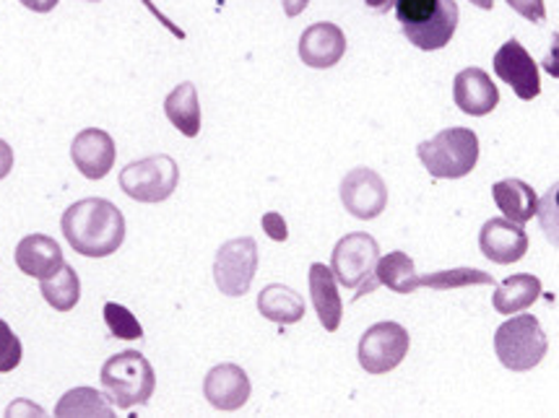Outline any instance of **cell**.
Returning a JSON list of instances; mask_svg holds the SVG:
<instances>
[{"mask_svg":"<svg viewBox=\"0 0 559 418\" xmlns=\"http://www.w3.org/2000/svg\"><path fill=\"white\" fill-rule=\"evenodd\" d=\"M39 291H43V299L52 307V310L71 312L81 299V280L76 276V271L68 263H63L50 278L39 280Z\"/></svg>","mask_w":559,"mask_h":418,"instance_id":"603a6c76","label":"cell"},{"mask_svg":"<svg viewBox=\"0 0 559 418\" xmlns=\"http://www.w3.org/2000/svg\"><path fill=\"white\" fill-rule=\"evenodd\" d=\"M367 5H370V9H374L378 13H388L395 5V0H365Z\"/></svg>","mask_w":559,"mask_h":418,"instance_id":"836d02e7","label":"cell"},{"mask_svg":"<svg viewBox=\"0 0 559 418\" xmlns=\"http://www.w3.org/2000/svg\"><path fill=\"white\" fill-rule=\"evenodd\" d=\"M393 9L404 37L425 52L442 50L461 22L455 0H395Z\"/></svg>","mask_w":559,"mask_h":418,"instance_id":"7a4b0ae2","label":"cell"},{"mask_svg":"<svg viewBox=\"0 0 559 418\" xmlns=\"http://www.w3.org/2000/svg\"><path fill=\"white\" fill-rule=\"evenodd\" d=\"M105 325L110 331L112 338L118 341H139L143 338L141 322L135 320V314L128 307L118 304V301H107L105 304Z\"/></svg>","mask_w":559,"mask_h":418,"instance_id":"4316f807","label":"cell"},{"mask_svg":"<svg viewBox=\"0 0 559 418\" xmlns=\"http://www.w3.org/2000/svg\"><path fill=\"white\" fill-rule=\"evenodd\" d=\"M542 297V278L534 273H518V276L504 278L492 294V307L500 314H515L528 310L534 301Z\"/></svg>","mask_w":559,"mask_h":418,"instance_id":"44dd1931","label":"cell"},{"mask_svg":"<svg viewBox=\"0 0 559 418\" xmlns=\"http://www.w3.org/2000/svg\"><path fill=\"white\" fill-rule=\"evenodd\" d=\"M341 203L359 222H372L385 211L388 188L374 169L354 167L349 175L341 180Z\"/></svg>","mask_w":559,"mask_h":418,"instance_id":"30bf717a","label":"cell"},{"mask_svg":"<svg viewBox=\"0 0 559 418\" xmlns=\"http://www.w3.org/2000/svg\"><path fill=\"white\" fill-rule=\"evenodd\" d=\"M24 346L22 338L11 331V325L5 320H0V374H9L22 365Z\"/></svg>","mask_w":559,"mask_h":418,"instance_id":"83f0119b","label":"cell"},{"mask_svg":"<svg viewBox=\"0 0 559 418\" xmlns=\"http://www.w3.org/2000/svg\"><path fill=\"white\" fill-rule=\"evenodd\" d=\"M99 380L112 406L122 410L152 401L156 387L154 367L148 365V359L141 351H122L110 356L102 367Z\"/></svg>","mask_w":559,"mask_h":418,"instance_id":"5b68a950","label":"cell"},{"mask_svg":"<svg viewBox=\"0 0 559 418\" xmlns=\"http://www.w3.org/2000/svg\"><path fill=\"white\" fill-rule=\"evenodd\" d=\"M13 169V148L0 139V180H5V177L11 175Z\"/></svg>","mask_w":559,"mask_h":418,"instance_id":"4dcf8cb0","label":"cell"},{"mask_svg":"<svg viewBox=\"0 0 559 418\" xmlns=\"http://www.w3.org/2000/svg\"><path fill=\"white\" fill-rule=\"evenodd\" d=\"M432 291H450V289H468V286H495V276L487 271L476 268H450V271H435L419 278V289Z\"/></svg>","mask_w":559,"mask_h":418,"instance_id":"484cf974","label":"cell"},{"mask_svg":"<svg viewBox=\"0 0 559 418\" xmlns=\"http://www.w3.org/2000/svg\"><path fill=\"white\" fill-rule=\"evenodd\" d=\"M479 247L484 258L497 265H513L528 252V235L523 224L508 218H489L479 231Z\"/></svg>","mask_w":559,"mask_h":418,"instance_id":"4fadbf2b","label":"cell"},{"mask_svg":"<svg viewBox=\"0 0 559 418\" xmlns=\"http://www.w3.org/2000/svg\"><path fill=\"white\" fill-rule=\"evenodd\" d=\"M63 263V250L56 239L47 235H29L16 244V265L24 276L37 280L50 278Z\"/></svg>","mask_w":559,"mask_h":418,"instance_id":"e0dca14e","label":"cell"},{"mask_svg":"<svg viewBox=\"0 0 559 418\" xmlns=\"http://www.w3.org/2000/svg\"><path fill=\"white\" fill-rule=\"evenodd\" d=\"M263 231L269 235L274 242H286L289 237V229H286V222L282 214H265L263 216Z\"/></svg>","mask_w":559,"mask_h":418,"instance_id":"f546056e","label":"cell"},{"mask_svg":"<svg viewBox=\"0 0 559 418\" xmlns=\"http://www.w3.org/2000/svg\"><path fill=\"white\" fill-rule=\"evenodd\" d=\"M88 3H99V0H88Z\"/></svg>","mask_w":559,"mask_h":418,"instance_id":"d590c367","label":"cell"},{"mask_svg":"<svg viewBox=\"0 0 559 418\" xmlns=\"http://www.w3.org/2000/svg\"><path fill=\"white\" fill-rule=\"evenodd\" d=\"M419 162L438 180H461L479 164V135L468 128L440 130L435 139L417 146Z\"/></svg>","mask_w":559,"mask_h":418,"instance_id":"277c9868","label":"cell"},{"mask_svg":"<svg viewBox=\"0 0 559 418\" xmlns=\"http://www.w3.org/2000/svg\"><path fill=\"white\" fill-rule=\"evenodd\" d=\"M374 273H378L380 286H388V289L395 294H414L419 289L417 265H414V260L401 250L380 258Z\"/></svg>","mask_w":559,"mask_h":418,"instance_id":"cb8c5ba5","label":"cell"},{"mask_svg":"<svg viewBox=\"0 0 559 418\" xmlns=\"http://www.w3.org/2000/svg\"><path fill=\"white\" fill-rule=\"evenodd\" d=\"M408 346H412V338H408L404 325H399V322H374L372 327L365 331L362 341H359V367L367 374L393 372L406 359Z\"/></svg>","mask_w":559,"mask_h":418,"instance_id":"ba28073f","label":"cell"},{"mask_svg":"<svg viewBox=\"0 0 559 418\" xmlns=\"http://www.w3.org/2000/svg\"><path fill=\"white\" fill-rule=\"evenodd\" d=\"M549 351L547 333L542 322L526 310L515 312L513 320L502 322L495 333V354L510 372H528L538 367Z\"/></svg>","mask_w":559,"mask_h":418,"instance_id":"8992f818","label":"cell"},{"mask_svg":"<svg viewBox=\"0 0 559 418\" xmlns=\"http://www.w3.org/2000/svg\"><path fill=\"white\" fill-rule=\"evenodd\" d=\"M258 271V242L252 237L229 239L214 260V280L224 297H245Z\"/></svg>","mask_w":559,"mask_h":418,"instance_id":"9c48e42d","label":"cell"},{"mask_svg":"<svg viewBox=\"0 0 559 418\" xmlns=\"http://www.w3.org/2000/svg\"><path fill=\"white\" fill-rule=\"evenodd\" d=\"M508 5L513 11L521 13L523 19L534 24L547 22V9H544V0H508Z\"/></svg>","mask_w":559,"mask_h":418,"instance_id":"f1b7e54d","label":"cell"},{"mask_svg":"<svg viewBox=\"0 0 559 418\" xmlns=\"http://www.w3.org/2000/svg\"><path fill=\"white\" fill-rule=\"evenodd\" d=\"M115 156H118V148H115L112 135L107 130L86 128L71 143V159L86 180H102V177L110 175Z\"/></svg>","mask_w":559,"mask_h":418,"instance_id":"7c38bea8","label":"cell"},{"mask_svg":"<svg viewBox=\"0 0 559 418\" xmlns=\"http://www.w3.org/2000/svg\"><path fill=\"white\" fill-rule=\"evenodd\" d=\"M66 242L84 258L115 255L126 242V216L118 205L105 198H84L71 208H66L63 218Z\"/></svg>","mask_w":559,"mask_h":418,"instance_id":"6da1fadb","label":"cell"},{"mask_svg":"<svg viewBox=\"0 0 559 418\" xmlns=\"http://www.w3.org/2000/svg\"><path fill=\"white\" fill-rule=\"evenodd\" d=\"M165 115L173 126L188 139L201 133V105H198V92L193 84H180L167 94Z\"/></svg>","mask_w":559,"mask_h":418,"instance_id":"7402d4cb","label":"cell"},{"mask_svg":"<svg viewBox=\"0 0 559 418\" xmlns=\"http://www.w3.org/2000/svg\"><path fill=\"white\" fill-rule=\"evenodd\" d=\"M453 99L461 112L472 115V118H484V115L495 112L500 105V88L487 71L481 68H466L455 75L453 81Z\"/></svg>","mask_w":559,"mask_h":418,"instance_id":"5bb4252c","label":"cell"},{"mask_svg":"<svg viewBox=\"0 0 559 418\" xmlns=\"http://www.w3.org/2000/svg\"><path fill=\"white\" fill-rule=\"evenodd\" d=\"M378 260L380 244L378 239L365 235V231H354V235L341 237L331 255V271L344 289L352 291V299H362L367 294L380 289L378 280Z\"/></svg>","mask_w":559,"mask_h":418,"instance_id":"3957f363","label":"cell"},{"mask_svg":"<svg viewBox=\"0 0 559 418\" xmlns=\"http://www.w3.org/2000/svg\"><path fill=\"white\" fill-rule=\"evenodd\" d=\"M56 416H97V418H112V403L105 395H99L94 387H73L60 397L56 406Z\"/></svg>","mask_w":559,"mask_h":418,"instance_id":"d4e9b609","label":"cell"},{"mask_svg":"<svg viewBox=\"0 0 559 418\" xmlns=\"http://www.w3.org/2000/svg\"><path fill=\"white\" fill-rule=\"evenodd\" d=\"M495 73L502 84H508L521 99H536L542 94V73L536 60L518 39H508L495 52Z\"/></svg>","mask_w":559,"mask_h":418,"instance_id":"8fae6325","label":"cell"},{"mask_svg":"<svg viewBox=\"0 0 559 418\" xmlns=\"http://www.w3.org/2000/svg\"><path fill=\"white\" fill-rule=\"evenodd\" d=\"M58 3L60 0H22V5H26L34 13H50Z\"/></svg>","mask_w":559,"mask_h":418,"instance_id":"1f68e13d","label":"cell"},{"mask_svg":"<svg viewBox=\"0 0 559 418\" xmlns=\"http://www.w3.org/2000/svg\"><path fill=\"white\" fill-rule=\"evenodd\" d=\"M177 182L180 169L167 154L131 162L120 172V190L139 203H165L177 190Z\"/></svg>","mask_w":559,"mask_h":418,"instance_id":"52a82bcc","label":"cell"},{"mask_svg":"<svg viewBox=\"0 0 559 418\" xmlns=\"http://www.w3.org/2000/svg\"><path fill=\"white\" fill-rule=\"evenodd\" d=\"M492 198L497 203V208L502 211L508 222L515 224H526L538 214V195L536 190L531 188L528 182L515 180H500L492 184Z\"/></svg>","mask_w":559,"mask_h":418,"instance_id":"d6986e66","label":"cell"},{"mask_svg":"<svg viewBox=\"0 0 559 418\" xmlns=\"http://www.w3.org/2000/svg\"><path fill=\"white\" fill-rule=\"evenodd\" d=\"M203 395L216 410H240L252 395L250 377L237 365H219L203 380Z\"/></svg>","mask_w":559,"mask_h":418,"instance_id":"9a60e30c","label":"cell"},{"mask_svg":"<svg viewBox=\"0 0 559 418\" xmlns=\"http://www.w3.org/2000/svg\"><path fill=\"white\" fill-rule=\"evenodd\" d=\"M308 284H310V297L312 307H316L320 325L329 333H336L341 325V314H344V304H341V294L336 286V276L329 265L312 263L308 271Z\"/></svg>","mask_w":559,"mask_h":418,"instance_id":"ac0fdd59","label":"cell"},{"mask_svg":"<svg viewBox=\"0 0 559 418\" xmlns=\"http://www.w3.org/2000/svg\"><path fill=\"white\" fill-rule=\"evenodd\" d=\"M282 5H284L286 16L295 19V16H299V13H302L305 9H308L310 0H282Z\"/></svg>","mask_w":559,"mask_h":418,"instance_id":"d6a6232c","label":"cell"},{"mask_svg":"<svg viewBox=\"0 0 559 418\" xmlns=\"http://www.w3.org/2000/svg\"><path fill=\"white\" fill-rule=\"evenodd\" d=\"M258 312L276 325H295L305 318V299L284 284H269L258 294Z\"/></svg>","mask_w":559,"mask_h":418,"instance_id":"ffe728a7","label":"cell"},{"mask_svg":"<svg viewBox=\"0 0 559 418\" xmlns=\"http://www.w3.org/2000/svg\"><path fill=\"white\" fill-rule=\"evenodd\" d=\"M346 52V37L341 32V26L331 24V22H320L312 24L305 29L302 37H299V60L305 65L318 68H333L344 58Z\"/></svg>","mask_w":559,"mask_h":418,"instance_id":"2e32d148","label":"cell"},{"mask_svg":"<svg viewBox=\"0 0 559 418\" xmlns=\"http://www.w3.org/2000/svg\"><path fill=\"white\" fill-rule=\"evenodd\" d=\"M468 3L479 5V9H484V11H489L495 5V0H468Z\"/></svg>","mask_w":559,"mask_h":418,"instance_id":"e575fe53","label":"cell"}]
</instances>
